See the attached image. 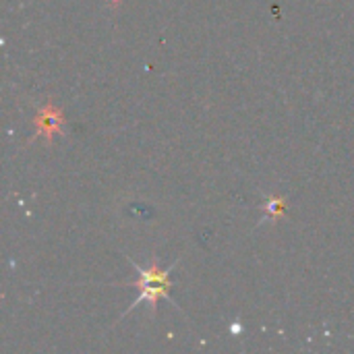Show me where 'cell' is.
I'll return each instance as SVG.
<instances>
[{
	"mask_svg": "<svg viewBox=\"0 0 354 354\" xmlns=\"http://www.w3.org/2000/svg\"><path fill=\"white\" fill-rule=\"evenodd\" d=\"M286 203H288V199H286V197H270V199L263 203L266 218H270V220H278L280 216H284V212H286Z\"/></svg>",
	"mask_w": 354,
	"mask_h": 354,
	"instance_id": "cell-3",
	"label": "cell"
},
{
	"mask_svg": "<svg viewBox=\"0 0 354 354\" xmlns=\"http://www.w3.org/2000/svg\"><path fill=\"white\" fill-rule=\"evenodd\" d=\"M35 133L29 139V143L37 141L39 137L46 139V143L50 145L54 135H64V114L58 106H54V100L50 97L46 102V106H41L39 114L35 116Z\"/></svg>",
	"mask_w": 354,
	"mask_h": 354,
	"instance_id": "cell-2",
	"label": "cell"
},
{
	"mask_svg": "<svg viewBox=\"0 0 354 354\" xmlns=\"http://www.w3.org/2000/svg\"><path fill=\"white\" fill-rule=\"evenodd\" d=\"M131 263H133V268L139 272V280L133 282V288H139V297L133 301V305L124 311L122 317H127L133 309H137V307L143 305V303H147L151 315H156V307H158V301H160V299H168V301L174 305V301L170 299V288H172L170 272H172V268H174L178 261H174L168 270L160 268V263H158L156 257L151 259L149 268H139L133 259H131Z\"/></svg>",
	"mask_w": 354,
	"mask_h": 354,
	"instance_id": "cell-1",
	"label": "cell"
}]
</instances>
